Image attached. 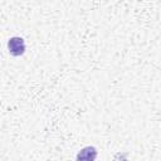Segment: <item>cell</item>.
Instances as JSON below:
<instances>
[{
	"label": "cell",
	"mask_w": 161,
	"mask_h": 161,
	"mask_svg": "<svg viewBox=\"0 0 161 161\" xmlns=\"http://www.w3.org/2000/svg\"><path fill=\"white\" fill-rule=\"evenodd\" d=\"M98 151L94 146H86L80 148L75 156V161H96Z\"/></svg>",
	"instance_id": "2"
},
{
	"label": "cell",
	"mask_w": 161,
	"mask_h": 161,
	"mask_svg": "<svg viewBox=\"0 0 161 161\" xmlns=\"http://www.w3.org/2000/svg\"><path fill=\"white\" fill-rule=\"evenodd\" d=\"M26 45L21 36H11L8 42V50L13 57H20L25 53Z\"/></svg>",
	"instance_id": "1"
}]
</instances>
